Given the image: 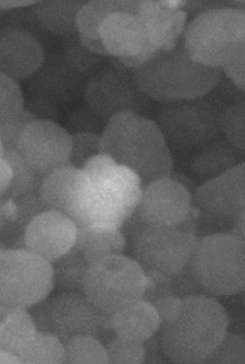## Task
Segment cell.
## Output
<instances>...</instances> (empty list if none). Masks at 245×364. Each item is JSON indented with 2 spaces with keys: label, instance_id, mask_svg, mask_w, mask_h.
Segmentation results:
<instances>
[{
  "label": "cell",
  "instance_id": "1",
  "mask_svg": "<svg viewBox=\"0 0 245 364\" xmlns=\"http://www.w3.org/2000/svg\"><path fill=\"white\" fill-rule=\"evenodd\" d=\"M100 153L139 177L142 189L171 177L173 159L157 122L139 113L123 112L107 122L100 134Z\"/></svg>",
  "mask_w": 245,
  "mask_h": 364
},
{
  "label": "cell",
  "instance_id": "2",
  "mask_svg": "<svg viewBox=\"0 0 245 364\" xmlns=\"http://www.w3.org/2000/svg\"><path fill=\"white\" fill-rule=\"evenodd\" d=\"M229 320L215 297L184 298L180 317L161 324L159 343L165 356L175 363H206L228 333Z\"/></svg>",
  "mask_w": 245,
  "mask_h": 364
},
{
  "label": "cell",
  "instance_id": "3",
  "mask_svg": "<svg viewBox=\"0 0 245 364\" xmlns=\"http://www.w3.org/2000/svg\"><path fill=\"white\" fill-rule=\"evenodd\" d=\"M221 69L197 63L183 38L170 50L160 51L135 70V80L147 97L167 102L198 99L220 80Z\"/></svg>",
  "mask_w": 245,
  "mask_h": 364
},
{
  "label": "cell",
  "instance_id": "4",
  "mask_svg": "<svg viewBox=\"0 0 245 364\" xmlns=\"http://www.w3.org/2000/svg\"><path fill=\"white\" fill-rule=\"evenodd\" d=\"M189 265L209 296H234L245 289V241L235 232L198 237Z\"/></svg>",
  "mask_w": 245,
  "mask_h": 364
},
{
  "label": "cell",
  "instance_id": "5",
  "mask_svg": "<svg viewBox=\"0 0 245 364\" xmlns=\"http://www.w3.org/2000/svg\"><path fill=\"white\" fill-rule=\"evenodd\" d=\"M182 38L195 62L223 69L245 41V10L206 11L187 25Z\"/></svg>",
  "mask_w": 245,
  "mask_h": 364
},
{
  "label": "cell",
  "instance_id": "6",
  "mask_svg": "<svg viewBox=\"0 0 245 364\" xmlns=\"http://www.w3.org/2000/svg\"><path fill=\"white\" fill-rule=\"evenodd\" d=\"M198 236L181 228L143 224L131 240L132 259L155 284H166L192 258Z\"/></svg>",
  "mask_w": 245,
  "mask_h": 364
},
{
  "label": "cell",
  "instance_id": "7",
  "mask_svg": "<svg viewBox=\"0 0 245 364\" xmlns=\"http://www.w3.org/2000/svg\"><path fill=\"white\" fill-rule=\"evenodd\" d=\"M150 280L137 262L123 255L108 256L89 265L83 292L108 314L145 299Z\"/></svg>",
  "mask_w": 245,
  "mask_h": 364
},
{
  "label": "cell",
  "instance_id": "8",
  "mask_svg": "<svg viewBox=\"0 0 245 364\" xmlns=\"http://www.w3.org/2000/svg\"><path fill=\"white\" fill-rule=\"evenodd\" d=\"M51 262L26 248L0 252V306L29 309L44 301L55 289Z\"/></svg>",
  "mask_w": 245,
  "mask_h": 364
},
{
  "label": "cell",
  "instance_id": "9",
  "mask_svg": "<svg viewBox=\"0 0 245 364\" xmlns=\"http://www.w3.org/2000/svg\"><path fill=\"white\" fill-rule=\"evenodd\" d=\"M193 202L199 213L197 236L234 230L245 211V162L202 183Z\"/></svg>",
  "mask_w": 245,
  "mask_h": 364
},
{
  "label": "cell",
  "instance_id": "10",
  "mask_svg": "<svg viewBox=\"0 0 245 364\" xmlns=\"http://www.w3.org/2000/svg\"><path fill=\"white\" fill-rule=\"evenodd\" d=\"M71 150L73 134L47 119H37L26 125L14 147V151L41 178L70 165Z\"/></svg>",
  "mask_w": 245,
  "mask_h": 364
},
{
  "label": "cell",
  "instance_id": "11",
  "mask_svg": "<svg viewBox=\"0 0 245 364\" xmlns=\"http://www.w3.org/2000/svg\"><path fill=\"white\" fill-rule=\"evenodd\" d=\"M46 307L51 333L63 343L80 336L100 340L112 333L111 315L95 306L83 291H62L47 301Z\"/></svg>",
  "mask_w": 245,
  "mask_h": 364
},
{
  "label": "cell",
  "instance_id": "12",
  "mask_svg": "<svg viewBox=\"0 0 245 364\" xmlns=\"http://www.w3.org/2000/svg\"><path fill=\"white\" fill-rule=\"evenodd\" d=\"M193 210V195L183 183L171 177L143 188L137 206L141 223L162 228H180Z\"/></svg>",
  "mask_w": 245,
  "mask_h": 364
},
{
  "label": "cell",
  "instance_id": "13",
  "mask_svg": "<svg viewBox=\"0 0 245 364\" xmlns=\"http://www.w3.org/2000/svg\"><path fill=\"white\" fill-rule=\"evenodd\" d=\"M85 95L89 107L107 122L123 112L142 114L147 97L135 80H130L121 71H108L94 77L88 83Z\"/></svg>",
  "mask_w": 245,
  "mask_h": 364
},
{
  "label": "cell",
  "instance_id": "14",
  "mask_svg": "<svg viewBox=\"0 0 245 364\" xmlns=\"http://www.w3.org/2000/svg\"><path fill=\"white\" fill-rule=\"evenodd\" d=\"M79 226L62 213L45 210L36 216L24 236L25 248L52 262L73 250Z\"/></svg>",
  "mask_w": 245,
  "mask_h": 364
},
{
  "label": "cell",
  "instance_id": "15",
  "mask_svg": "<svg viewBox=\"0 0 245 364\" xmlns=\"http://www.w3.org/2000/svg\"><path fill=\"white\" fill-rule=\"evenodd\" d=\"M179 5L171 1H140L138 15L145 28L147 50L153 55L170 50L180 43L187 14Z\"/></svg>",
  "mask_w": 245,
  "mask_h": 364
},
{
  "label": "cell",
  "instance_id": "16",
  "mask_svg": "<svg viewBox=\"0 0 245 364\" xmlns=\"http://www.w3.org/2000/svg\"><path fill=\"white\" fill-rule=\"evenodd\" d=\"M89 182L90 177L85 171L65 166L41 178L38 193L46 210L62 213L75 220Z\"/></svg>",
  "mask_w": 245,
  "mask_h": 364
},
{
  "label": "cell",
  "instance_id": "17",
  "mask_svg": "<svg viewBox=\"0 0 245 364\" xmlns=\"http://www.w3.org/2000/svg\"><path fill=\"white\" fill-rule=\"evenodd\" d=\"M100 36L109 55L123 58L142 53L149 59L154 56L147 50L145 28L138 14H110L101 25Z\"/></svg>",
  "mask_w": 245,
  "mask_h": 364
},
{
  "label": "cell",
  "instance_id": "18",
  "mask_svg": "<svg viewBox=\"0 0 245 364\" xmlns=\"http://www.w3.org/2000/svg\"><path fill=\"white\" fill-rule=\"evenodd\" d=\"M45 53L38 39L19 29H8L0 39V70L16 81L26 80L43 65Z\"/></svg>",
  "mask_w": 245,
  "mask_h": 364
},
{
  "label": "cell",
  "instance_id": "19",
  "mask_svg": "<svg viewBox=\"0 0 245 364\" xmlns=\"http://www.w3.org/2000/svg\"><path fill=\"white\" fill-rule=\"evenodd\" d=\"M161 321L154 304L142 299L110 317V329L115 336L145 343L159 333Z\"/></svg>",
  "mask_w": 245,
  "mask_h": 364
},
{
  "label": "cell",
  "instance_id": "20",
  "mask_svg": "<svg viewBox=\"0 0 245 364\" xmlns=\"http://www.w3.org/2000/svg\"><path fill=\"white\" fill-rule=\"evenodd\" d=\"M127 245L118 226L95 224L79 228L75 247L91 264L108 256L123 255Z\"/></svg>",
  "mask_w": 245,
  "mask_h": 364
},
{
  "label": "cell",
  "instance_id": "21",
  "mask_svg": "<svg viewBox=\"0 0 245 364\" xmlns=\"http://www.w3.org/2000/svg\"><path fill=\"white\" fill-rule=\"evenodd\" d=\"M0 350L19 355L33 343L38 332L28 309L0 306Z\"/></svg>",
  "mask_w": 245,
  "mask_h": 364
},
{
  "label": "cell",
  "instance_id": "22",
  "mask_svg": "<svg viewBox=\"0 0 245 364\" xmlns=\"http://www.w3.org/2000/svg\"><path fill=\"white\" fill-rule=\"evenodd\" d=\"M140 1H98L85 2L77 15V32L83 37L101 40L100 28L103 23L112 14L129 11L138 14Z\"/></svg>",
  "mask_w": 245,
  "mask_h": 364
},
{
  "label": "cell",
  "instance_id": "23",
  "mask_svg": "<svg viewBox=\"0 0 245 364\" xmlns=\"http://www.w3.org/2000/svg\"><path fill=\"white\" fill-rule=\"evenodd\" d=\"M85 2L41 1L37 14L43 26L53 33L67 35L77 31L76 19Z\"/></svg>",
  "mask_w": 245,
  "mask_h": 364
},
{
  "label": "cell",
  "instance_id": "24",
  "mask_svg": "<svg viewBox=\"0 0 245 364\" xmlns=\"http://www.w3.org/2000/svg\"><path fill=\"white\" fill-rule=\"evenodd\" d=\"M90 264L75 247L53 262L55 284L62 291H83V283Z\"/></svg>",
  "mask_w": 245,
  "mask_h": 364
},
{
  "label": "cell",
  "instance_id": "25",
  "mask_svg": "<svg viewBox=\"0 0 245 364\" xmlns=\"http://www.w3.org/2000/svg\"><path fill=\"white\" fill-rule=\"evenodd\" d=\"M0 157L7 160L14 171L13 180L1 200H15L33 193L38 183H41L38 182L37 173L14 150L5 151L0 147Z\"/></svg>",
  "mask_w": 245,
  "mask_h": 364
},
{
  "label": "cell",
  "instance_id": "26",
  "mask_svg": "<svg viewBox=\"0 0 245 364\" xmlns=\"http://www.w3.org/2000/svg\"><path fill=\"white\" fill-rule=\"evenodd\" d=\"M19 357L21 363H65L64 343L55 333L38 332L33 343Z\"/></svg>",
  "mask_w": 245,
  "mask_h": 364
},
{
  "label": "cell",
  "instance_id": "27",
  "mask_svg": "<svg viewBox=\"0 0 245 364\" xmlns=\"http://www.w3.org/2000/svg\"><path fill=\"white\" fill-rule=\"evenodd\" d=\"M65 363H109L105 346L88 336L71 338L64 343Z\"/></svg>",
  "mask_w": 245,
  "mask_h": 364
},
{
  "label": "cell",
  "instance_id": "28",
  "mask_svg": "<svg viewBox=\"0 0 245 364\" xmlns=\"http://www.w3.org/2000/svg\"><path fill=\"white\" fill-rule=\"evenodd\" d=\"M25 112V100L19 83L0 74V124L13 121Z\"/></svg>",
  "mask_w": 245,
  "mask_h": 364
},
{
  "label": "cell",
  "instance_id": "29",
  "mask_svg": "<svg viewBox=\"0 0 245 364\" xmlns=\"http://www.w3.org/2000/svg\"><path fill=\"white\" fill-rule=\"evenodd\" d=\"M105 348L109 363L140 364L145 362V343L115 336Z\"/></svg>",
  "mask_w": 245,
  "mask_h": 364
},
{
  "label": "cell",
  "instance_id": "30",
  "mask_svg": "<svg viewBox=\"0 0 245 364\" xmlns=\"http://www.w3.org/2000/svg\"><path fill=\"white\" fill-rule=\"evenodd\" d=\"M100 134L78 132L73 134L70 166L83 170L86 164L100 154Z\"/></svg>",
  "mask_w": 245,
  "mask_h": 364
},
{
  "label": "cell",
  "instance_id": "31",
  "mask_svg": "<svg viewBox=\"0 0 245 364\" xmlns=\"http://www.w3.org/2000/svg\"><path fill=\"white\" fill-rule=\"evenodd\" d=\"M206 363H245V338L239 334L226 333Z\"/></svg>",
  "mask_w": 245,
  "mask_h": 364
},
{
  "label": "cell",
  "instance_id": "32",
  "mask_svg": "<svg viewBox=\"0 0 245 364\" xmlns=\"http://www.w3.org/2000/svg\"><path fill=\"white\" fill-rule=\"evenodd\" d=\"M224 127L226 135L231 144L245 151V101L228 112Z\"/></svg>",
  "mask_w": 245,
  "mask_h": 364
},
{
  "label": "cell",
  "instance_id": "33",
  "mask_svg": "<svg viewBox=\"0 0 245 364\" xmlns=\"http://www.w3.org/2000/svg\"><path fill=\"white\" fill-rule=\"evenodd\" d=\"M37 116L31 111L7 123L0 124V147L5 151L14 150L16 141L21 130L28 123L37 120Z\"/></svg>",
  "mask_w": 245,
  "mask_h": 364
},
{
  "label": "cell",
  "instance_id": "34",
  "mask_svg": "<svg viewBox=\"0 0 245 364\" xmlns=\"http://www.w3.org/2000/svg\"><path fill=\"white\" fill-rule=\"evenodd\" d=\"M157 309L161 324L170 323L180 317L183 309V299L169 295L157 298L152 302Z\"/></svg>",
  "mask_w": 245,
  "mask_h": 364
},
{
  "label": "cell",
  "instance_id": "35",
  "mask_svg": "<svg viewBox=\"0 0 245 364\" xmlns=\"http://www.w3.org/2000/svg\"><path fill=\"white\" fill-rule=\"evenodd\" d=\"M223 70L235 86L245 92V41Z\"/></svg>",
  "mask_w": 245,
  "mask_h": 364
},
{
  "label": "cell",
  "instance_id": "36",
  "mask_svg": "<svg viewBox=\"0 0 245 364\" xmlns=\"http://www.w3.org/2000/svg\"><path fill=\"white\" fill-rule=\"evenodd\" d=\"M34 321L38 332L51 333V328L48 315L46 301H43L35 304V306L28 309Z\"/></svg>",
  "mask_w": 245,
  "mask_h": 364
},
{
  "label": "cell",
  "instance_id": "37",
  "mask_svg": "<svg viewBox=\"0 0 245 364\" xmlns=\"http://www.w3.org/2000/svg\"><path fill=\"white\" fill-rule=\"evenodd\" d=\"M1 232L10 228L18 216V208L14 200H1Z\"/></svg>",
  "mask_w": 245,
  "mask_h": 364
},
{
  "label": "cell",
  "instance_id": "38",
  "mask_svg": "<svg viewBox=\"0 0 245 364\" xmlns=\"http://www.w3.org/2000/svg\"><path fill=\"white\" fill-rule=\"evenodd\" d=\"M0 194L7 192L14 177V171L10 164L4 158L0 157Z\"/></svg>",
  "mask_w": 245,
  "mask_h": 364
},
{
  "label": "cell",
  "instance_id": "39",
  "mask_svg": "<svg viewBox=\"0 0 245 364\" xmlns=\"http://www.w3.org/2000/svg\"><path fill=\"white\" fill-rule=\"evenodd\" d=\"M80 43L83 47H85L89 51H91L97 55H109V53L105 50L103 41L95 40L80 36Z\"/></svg>",
  "mask_w": 245,
  "mask_h": 364
},
{
  "label": "cell",
  "instance_id": "40",
  "mask_svg": "<svg viewBox=\"0 0 245 364\" xmlns=\"http://www.w3.org/2000/svg\"><path fill=\"white\" fill-rule=\"evenodd\" d=\"M0 363H21L19 355L6 350H0Z\"/></svg>",
  "mask_w": 245,
  "mask_h": 364
},
{
  "label": "cell",
  "instance_id": "41",
  "mask_svg": "<svg viewBox=\"0 0 245 364\" xmlns=\"http://www.w3.org/2000/svg\"><path fill=\"white\" fill-rule=\"evenodd\" d=\"M36 1H0L2 9L24 7L35 4Z\"/></svg>",
  "mask_w": 245,
  "mask_h": 364
},
{
  "label": "cell",
  "instance_id": "42",
  "mask_svg": "<svg viewBox=\"0 0 245 364\" xmlns=\"http://www.w3.org/2000/svg\"><path fill=\"white\" fill-rule=\"evenodd\" d=\"M232 232L241 235L245 241V211L242 213L240 219H239L236 228Z\"/></svg>",
  "mask_w": 245,
  "mask_h": 364
},
{
  "label": "cell",
  "instance_id": "43",
  "mask_svg": "<svg viewBox=\"0 0 245 364\" xmlns=\"http://www.w3.org/2000/svg\"><path fill=\"white\" fill-rule=\"evenodd\" d=\"M241 294H242V300H243L244 304L245 306V289L243 291Z\"/></svg>",
  "mask_w": 245,
  "mask_h": 364
}]
</instances>
